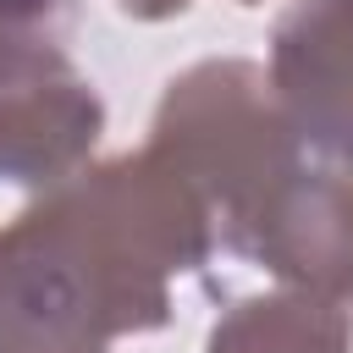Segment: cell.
<instances>
[{
	"label": "cell",
	"instance_id": "cell-10",
	"mask_svg": "<svg viewBox=\"0 0 353 353\" xmlns=\"http://www.w3.org/2000/svg\"><path fill=\"white\" fill-rule=\"evenodd\" d=\"M347 314H353V298H347Z\"/></svg>",
	"mask_w": 353,
	"mask_h": 353
},
{
	"label": "cell",
	"instance_id": "cell-8",
	"mask_svg": "<svg viewBox=\"0 0 353 353\" xmlns=\"http://www.w3.org/2000/svg\"><path fill=\"white\" fill-rule=\"evenodd\" d=\"M127 17H138V22H165V17H182L193 0H116Z\"/></svg>",
	"mask_w": 353,
	"mask_h": 353
},
{
	"label": "cell",
	"instance_id": "cell-5",
	"mask_svg": "<svg viewBox=\"0 0 353 353\" xmlns=\"http://www.w3.org/2000/svg\"><path fill=\"white\" fill-rule=\"evenodd\" d=\"M248 259L270 270L281 287H309L347 309L353 298V182L342 176V165L309 160V171L292 182V193L265 221Z\"/></svg>",
	"mask_w": 353,
	"mask_h": 353
},
{
	"label": "cell",
	"instance_id": "cell-9",
	"mask_svg": "<svg viewBox=\"0 0 353 353\" xmlns=\"http://www.w3.org/2000/svg\"><path fill=\"white\" fill-rule=\"evenodd\" d=\"M243 6H259V0H243Z\"/></svg>",
	"mask_w": 353,
	"mask_h": 353
},
{
	"label": "cell",
	"instance_id": "cell-7",
	"mask_svg": "<svg viewBox=\"0 0 353 353\" xmlns=\"http://www.w3.org/2000/svg\"><path fill=\"white\" fill-rule=\"evenodd\" d=\"M83 0H0V83L72 72Z\"/></svg>",
	"mask_w": 353,
	"mask_h": 353
},
{
	"label": "cell",
	"instance_id": "cell-4",
	"mask_svg": "<svg viewBox=\"0 0 353 353\" xmlns=\"http://www.w3.org/2000/svg\"><path fill=\"white\" fill-rule=\"evenodd\" d=\"M105 99L72 66L33 83H0V226L94 160Z\"/></svg>",
	"mask_w": 353,
	"mask_h": 353
},
{
	"label": "cell",
	"instance_id": "cell-1",
	"mask_svg": "<svg viewBox=\"0 0 353 353\" xmlns=\"http://www.w3.org/2000/svg\"><path fill=\"white\" fill-rule=\"evenodd\" d=\"M215 254L204 204L143 143L88 160L0 226V353H110L171 320V281Z\"/></svg>",
	"mask_w": 353,
	"mask_h": 353
},
{
	"label": "cell",
	"instance_id": "cell-2",
	"mask_svg": "<svg viewBox=\"0 0 353 353\" xmlns=\"http://www.w3.org/2000/svg\"><path fill=\"white\" fill-rule=\"evenodd\" d=\"M149 149L193 188L221 254L248 259L276 204L309 171L270 72L243 55L193 61L154 105Z\"/></svg>",
	"mask_w": 353,
	"mask_h": 353
},
{
	"label": "cell",
	"instance_id": "cell-6",
	"mask_svg": "<svg viewBox=\"0 0 353 353\" xmlns=\"http://www.w3.org/2000/svg\"><path fill=\"white\" fill-rule=\"evenodd\" d=\"M204 353H353V314L309 287L254 292L210 325Z\"/></svg>",
	"mask_w": 353,
	"mask_h": 353
},
{
	"label": "cell",
	"instance_id": "cell-3",
	"mask_svg": "<svg viewBox=\"0 0 353 353\" xmlns=\"http://www.w3.org/2000/svg\"><path fill=\"white\" fill-rule=\"evenodd\" d=\"M265 72L298 143L325 165H353V0H287Z\"/></svg>",
	"mask_w": 353,
	"mask_h": 353
}]
</instances>
